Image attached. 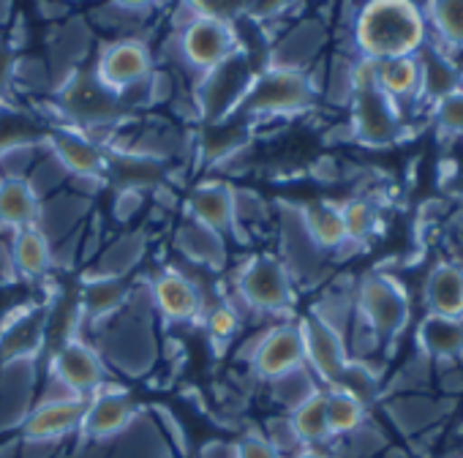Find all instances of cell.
<instances>
[{
  "instance_id": "8",
  "label": "cell",
  "mask_w": 463,
  "mask_h": 458,
  "mask_svg": "<svg viewBox=\"0 0 463 458\" xmlns=\"http://www.w3.org/2000/svg\"><path fill=\"white\" fill-rule=\"evenodd\" d=\"M232 290L251 309V314L262 317H289L298 298V287L287 273L284 262L268 252L249 257L235 271Z\"/></svg>"
},
{
  "instance_id": "40",
  "label": "cell",
  "mask_w": 463,
  "mask_h": 458,
  "mask_svg": "<svg viewBox=\"0 0 463 458\" xmlns=\"http://www.w3.org/2000/svg\"><path fill=\"white\" fill-rule=\"evenodd\" d=\"M325 415H327L333 442L349 436L352 431H357L371 417L368 406L360 404L354 396H349L341 387H325Z\"/></svg>"
},
{
  "instance_id": "25",
  "label": "cell",
  "mask_w": 463,
  "mask_h": 458,
  "mask_svg": "<svg viewBox=\"0 0 463 458\" xmlns=\"http://www.w3.org/2000/svg\"><path fill=\"white\" fill-rule=\"evenodd\" d=\"M422 303L425 314L463 320V262H433L422 281Z\"/></svg>"
},
{
  "instance_id": "43",
  "label": "cell",
  "mask_w": 463,
  "mask_h": 458,
  "mask_svg": "<svg viewBox=\"0 0 463 458\" xmlns=\"http://www.w3.org/2000/svg\"><path fill=\"white\" fill-rule=\"evenodd\" d=\"M289 417H292V425H295L303 447L322 450L325 444L333 442V434H330V425H327V415H325V390H319L314 398H308L295 412H289Z\"/></svg>"
},
{
  "instance_id": "60",
  "label": "cell",
  "mask_w": 463,
  "mask_h": 458,
  "mask_svg": "<svg viewBox=\"0 0 463 458\" xmlns=\"http://www.w3.org/2000/svg\"><path fill=\"white\" fill-rule=\"evenodd\" d=\"M295 458H333L330 453H325V450H314V447H306L303 453H298Z\"/></svg>"
},
{
  "instance_id": "9",
  "label": "cell",
  "mask_w": 463,
  "mask_h": 458,
  "mask_svg": "<svg viewBox=\"0 0 463 458\" xmlns=\"http://www.w3.org/2000/svg\"><path fill=\"white\" fill-rule=\"evenodd\" d=\"M295 287H317L325 273L330 257L314 243L303 224L300 205H279V254H276Z\"/></svg>"
},
{
  "instance_id": "12",
  "label": "cell",
  "mask_w": 463,
  "mask_h": 458,
  "mask_svg": "<svg viewBox=\"0 0 463 458\" xmlns=\"http://www.w3.org/2000/svg\"><path fill=\"white\" fill-rule=\"evenodd\" d=\"M180 58L183 66H188L194 74H204L215 66H221L226 58L241 52V42L235 33V25L210 20V17H196L180 36Z\"/></svg>"
},
{
  "instance_id": "44",
  "label": "cell",
  "mask_w": 463,
  "mask_h": 458,
  "mask_svg": "<svg viewBox=\"0 0 463 458\" xmlns=\"http://www.w3.org/2000/svg\"><path fill=\"white\" fill-rule=\"evenodd\" d=\"M314 314L317 320H322L325 325H330L333 330H338L341 336H346L354 314H357V306H354V284H346V287H338L333 284L330 290H325L319 295V301L314 303V309L308 311Z\"/></svg>"
},
{
  "instance_id": "37",
  "label": "cell",
  "mask_w": 463,
  "mask_h": 458,
  "mask_svg": "<svg viewBox=\"0 0 463 458\" xmlns=\"http://www.w3.org/2000/svg\"><path fill=\"white\" fill-rule=\"evenodd\" d=\"M344 226H346V243L352 249H365L382 229V205L373 194H360L341 202Z\"/></svg>"
},
{
  "instance_id": "24",
  "label": "cell",
  "mask_w": 463,
  "mask_h": 458,
  "mask_svg": "<svg viewBox=\"0 0 463 458\" xmlns=\"http://www.w3.org/2000/svg\"><path fill=\"white\" fill-rule=\"evenodd\" d=\"M172 246L180 254L183 262L202 268L207 273H218L226 268L229 262V252H226V238L213 233V229L196 224L194 218H183L175 226V235H172Z\"/></svg>"
},
{
  "instance_id": "15",
  "label": "cell",
  "mask_w": 463,
  "mask_h": 458,
  "mask_svg": "<svg viewBox=\"0 0 463 458\" xmlns=\"http://www.w3.org/2000/svg\"><path fill=\"white\" fill-rule=\"evenodd\" d=\"M298 322L306 347V366L314 371L322 387H335L352 360L344 336L330 325H325L322 320H317L314 314H306Z\"/></svg>"
},
{
  "instance_id": "36",
  "label": "cell",
  "mask_w": 463,
  "mask_h": 458,
  "mask_svg": "<svg viewBox=\"0 0 463 458\" xmlns=\"http://www.w3.org/2000/svg\"><path fill=\"white\" fill-rule=\"evenodd\" d=\"M12 257H14L17 279L36 281L52 271V246L36 226L20 229V233L12 235Z\"/></svg>"
},
{
  "instance_id": "45",
  "label": "cell",
  "mask_w": 463,
  "mask_h": 458,
  "mask_svg": "<svg viewBox=\"0 0 463 458\" xmlns=\"http://www.w3.org/2000/svg\"><path fill=\"white\" fill-rule=\"evenodd\" d=\"M436 374V363L425 355L414 352L401 368L392 371V377H384V396H403V393H430Z\"/></svg>"
},
{
  "instance_id": "2",
  "label": "cell",
  "mask_w": 463,
  "mask_h": 458,
  "mask_svg": "<svg viewBox=\"0 0 463 458\" xmlns=\"http://www.w3.org/2000/svg\"><path fill=\"white\" fill-rule=\"evenodd\" d=\"M153 306L147 284L131 287L128 303L109 322L96 328L90 344L99 349L107 368H115L126 377H145L158 360V339L153 330Z\"/></svg>"
},
{
  "instance_id": "59",
  "label": "cell",
  "mask_w": 463,
  "mask_h": 458,
  "mask_svg": "<svg viewBox=\"0 0 463 458\" xmlns=\"http://www.w3.org/2000/svg\"><path fill=\"white\" fill-rule=\"evenodd\" d=\"M199 458H235V444L226 442H210L199 450Z\"/></svg>"
},
{
  "instance_id": "14",
  "label": "cell",
  "mask_w": 463,
  "mask_h": 458,
  "mask_svg": "<svg viewBox=\"0 0 463 458\" xmlns=\"http://www.w3.org/2000/svg\"><path fill=\"white\" fill-rule=\"evenodd\" d=\"M50 306H20L0 320V363L36 360L47 349Z\"/></svg>"
},
{
  "instance_id": "55",
  "label": "cell",
  "mask_w": 463,
  "mask_h": 458,
  "mask_svg": "<svg viewBox=\"0 0 463 458\" xmlns=\"http://www.w3.org/2000/svg\"><path fill=\"white\" fill-rule=\"evenodd\" d=\"M235 458H281L262 434H246L235 442Z\"/></svg>"
},
{
  "instance_id": "61",
  "label": "cell",
  "mask_w": 463,
  "mask_h": 458,
  "mask_svg": "<svg viewBox=\"0 0 463 458\" xmlns=\"http://www.w3.org/2000/svg\"><path fill=\"white\" fill-rule=\"evenodd\" d=\"M9 20H12V6H9V4H4V0H0V28H6V25H9Z\"/></svg>"
},
{
  "instance_id": "48",
  "label": "cell",
  "mask_w": 463,
  "mask_h": 458,
  "mask_svg": "<svg viewBox=\"0 0 463 458\" xmlns=\"http://www.w3.org/2000/svg\"><path fill=\"white\" fill-rule=\"evenodd\" d=\"M428 118L436 131L444 137H463V88L444 93L441 99L428 104Z\"/></svg>"
},
{
  "instance_id": "26",
  "label": "cell",
  "mask_w": 463,
  "mask_h": 458,
  "mask_svg": "<svg viewBox=\"0 0 463 458\" xmlns=\"http://www.w3.org/2000/svg\"><path fill=\"white\" fill-rule=\"evenodd\" d=\"M232 191H235V186H229L226 180L199 183L188 194L185 215L226 238L232 226H235V199H232Z\"/></svg>"
},
{
  "instance_id": "52",
  "label": "cell",
  "mask_w": 463,
  "mask_h": 458,
  "mask_svg": "<svg viewBox=\"0 0 463 458\" xmlns=\"http://www.w3.org/2000/svg\"><path fill=\"white\" fill-rule=\"evenodd\" d=\"M47 139L44 142H31V145H17L0 153V175L4 180H25L31 167L36 164V158L44 153Z\"/></svg>"
},
{
  "instance_id": "35",
  "label": "cell",
  "mask_w": 463,
  "mask_h": 458,
  "mask_svg": "<svg viewBox=\"0 0 463 458\" xmlns=\"http://www.w3.org/2000/svg\"><path fill=\"white\" fill-rule=\"evenodd\" d=\"M428 42L449 55H463V0H433L422 6Z\"/></svg>"
},
{
  "instance_id": "41",
  "label": "cell",
  "mask_w": 463,
  "mask_h": 458,
  "mask_svg": "<svg viewBox=\"0 0 463 458\" xmlns=\"http://www.w3.org/2000/svg\"><path fill=\"white\" fill-rule=\"evenodd\" d=\"M268 390H270V398L289 415V412H295L300 404H306L308 398H314L325 387L319 385V379L314 377V371L308 366H300V368L287 371L284 377L268 382Z\"/></svg>"
},
{
  "instance_id": "62",
  "label": "cell",
  "mask_w": 463,
  "mask_h": 458,
  "mask_svg": "<svg viewBox=\"0 0 463 458\" xmlns=\"http://www.w3.org/2000/svg\"><path fill=\"white\" fill-rule=\"evenodd\" d=\"M458 366H460V368H463V352H460V355H458Z\"/></svg>"
},
{
  "instance_id": "39",
  "label": "cell",
  "mask_w": 463,
  "mask_h": 458,
  "mask_svg": "<svg viewBox=\"0 0 463 458\" xmlns=\"http://www.w3.org/2000/svg\"><path fill=\"white\" fill-rule=\"evenodd\" d=\"M354 66H357V55L335 50L325 61V77H322L319 101H327L335 110H349V104L354 99V91H357Z\"/></svg>"
},
{
  "instance_id": "32",
  "label": "cell",
  "mask_w": 463,
  "mask_h": 458,
  "mask_svg": "<svg viewBox=\"0 0 463 458\" xmlns=\"http://www.w3.org/2000/svg\"><path fill=\"white\" fill-rule=\"evenodd\" d=\"M107 183H112L118 191H153L156 186H161L166 180L164 175V164L145 158V156H134L126 150H107Z\"/></svg>"
},
{
  "instance_id": "51",
  "label": "cell",
  "mask_w": 463,
  "mask_h": 458,
  "mask_svg": "<svg viewBox=\"0 0 463 458\" xmlns=\"http://www.w3.org/2000/svg\"><path fill=\"white\" fill-rule=\"evenodd\" d=\"M262 436L273 444V450L281 455V458H295L298 453H303V442L292 425V417L287 412L281 415H273L265 420V428H262Z\"/></svg>"
},
{
  "instance_id": "53",
  "label": "cell",
  "mask_w": 463,
  "mask_h": 458,
  "mask_svg": "<svg viewBox=\"0 0 463 458\" xmlns=\"http://www.w3.org/2000/svg\"><path fill=\"white\" fill-rule=\"evenodd\" d=\"M14 85H23V91H28V93H50V91H55L44 58H17V63H14Z\"/></svg>"
},
{
  "instance_id": "1",
  "label": "cell",
  "mask_w": 463,
  "mask_h": 458,
  "mask_svg": "<svg viewBox=\"0 0 463 458\" xmlns=\"http://www.w3.org/2000/svg\"><path fill=\"white\" fill-rule=\"evenodd\" d=\"M428 44V23L422 6L409 0H373L357 6L352 25V47L365 61H392L420 55Z\"/></svg>"
},
{
  "instance_id": "28",
  "label": "cell",
  "mask_w": 463,
  "mask_h": 458,
  "mask_svg": "<svg viewBox=\"0 0 463 458\" xmlns=\"http://www.w3.org/2000/svg\"><path fill=\"white\" fill-rule=\"evenodd\" d=\"M147 233L145 229H131V233H123L120 238H115L112 243H107L93 262L88 265L82 279H118L126 281L128 273H134L139 268V262L147 254Z\"/></svg>"
},
{
  "instance_id": "42",
  "label": "cell",
  "mask_w": 463,
  "mask_h": 458,
  "mask_svg": "<svg viewBox=\"0 0 463 458\" xmlns=\"http://www.w3.org/2000/svg\"><path fill=\"white\" fill-rule=\"evenodd\" d=\"M150 14H153V6L147 4H107V6L93 9L88 20H93L90 28L99 25L104 31L120 33V39H128V36H137L142 25H147Z\"/></svg>"
},
{
  "instance_id": "57",
  "label": "cell",
  "mask_w": 463,
  "mask_h": 458,
  "mask_svg": "<svg viewBox=\"0 0 463 458\" xmlns=\"http://www.w3.org/2000/svg\"><path fill=\"white\" fill-rule=\"evenodd\" d=\"M14 63H17L14 50L0 44V104H4L6 93L14 88Z\"/></svg>"
},
{
  "instance_id": "22",
  "label": "cell",
  "mask_w": 463,
  "mask_h": 458,
  "mask_svg": "<svg viewBox=\"0 0 463 458\" xmlns=\"http://www.w3.org/2000/svg\"><path fill=\"white\" fill-rule=\"evenodd\" d=\"M88 398H66V401H36L25 415L20 434L23 442H50L58 444L69 434L82 428Z\"/></svg>"
},
{
  "instance_id": "18",
  "label": "cell",
  "mask_w": 463,
  "mask_h": 458,
  "mask_svg": "<svg viewBox=\"0 0 463 458\" xmlns=\"http://www.w3.org/2000/svg\"><path fill=\"white\" fill-rule=\"evenodd\" d=\"M390 425L403 436H422L428 431H436L455 409L452 398L436 396V393H403V396H387L379 401Z\"/></svg>"
},
{
  "instance_id": "50",
  "label": "cell",
  "mask_w": 463,
  "mask_h": 458,
  "mask_svg": "<svg viewBox=\"0 0 463 458\" xmlns=\"http://www.w3.org/2000/svg\"><path fill=\"white\" fill-rule=\"evenodd\" d=\"M204 328H207V336H210V341L215 344V347H226L232 339H238V333L243 330V317L232 309L223 298L215 303V306H210L204 314Z\"/></svg>"
},
{
  "instance_id": "11",
  "label": "cell",
  "mask_w": 463,
  "mask_h": 458,
  "mask_svg": "<svg viewBox=\"0 0 463 458\" xmlns=\"http://www.w3.org/2000/svg\"><path fill=\"white\" fill-rule=\"evenodd\" d=\"M153 72H156L153 50L139 36L115 39V42L104 44L96 58V66H93L96 80L118 96L134 85H142Z\"/></svg>"
},
{
  "instance_id": "49",
  "label": "cell",
  "mask_w": 463,
  "mask_h": 458,
  "mask_svg": "<svg viewBox=\"0 0 463 458\" xmlns=\"http://www.w3.org/2000/svg\"><path fill=\"white\" fill-rule=\"evenodd\" d=\"M335 442L341 444V450H344L346 458H376L387 447V434H384V428H379L368 417L357 431H352L349 436L335 439Z\"/></svg>"
},
{
  "instance_id": "33",
  "label": "cell",
  "mask_w": 463,
  "mask_h": 458,
  "mask_svg": "<svg viewBox=\"0 0 463 458\" xmlns=\"http://www.w3.org/2000/svg\"><path fill=\"white\" fill-rule=\"evenodd\" d=\"M300 213H303V224L308 229V235L327 257H335L346 246V226H344L341 202L317 199V202L300 205Z\"/></svg>"
},
{
  "instance_id": "4",
  "label": "cell",
  "mask_w": 463,
  "mask_h": 458,
  "mask_svg": "<svg viewBox=\"0 0 463 458\" xmlns=\"http://www.w3.org/2000/svg\"><path fill=\"white\" fill-rule=\"evenodd\" d=\"M357 317L379 336L384 347L398 344V339L411 325V295L403 279L390 271H371L354 281Z\"/></svg>"
},
{
  "instance_id": "6",
  "label": "cell",
  "mask_w": 463,
  "mask_h": 458,
  "mask_svg": "<svg viewBox=\"0 0 463 458\" xmlns=\"http://www.w3.org/2000/svg\"><path fill=\"white\" fill-rule=\"evenodd\" d=\"M260 69L262 66H254L251 55H246L241 50L232 58H226L221 66H215L204 74H196L191 99H194L199 120L204 126H215V123L238 118L241 104H243Z\"/></svg>"
},
{
  "instance_id": "34",
  "label": "cell",
  "mask_w": 463,
  "mask_h": 458,
  "mask_svg": "<svg viewBox=\"0 0 463 458\" xmlns=\"http://www.w3.org/2000/svg\"><path fill=\"white\" fill-rule=\"evenodd\" d=\"M420 69H422V99L425 107L436 99H441L449 91H458L463 82V69L458 66L455 55L444 52L436 44H425L420 50Z\"/></svg>"
},
{
  "instance_id": "10",
  "label": "cell",
  "mask_w": 463,
  "mask_h": 458,
  "mask_svg": "<svg viewBox=\"0 0 463 458\" xmlns=\"http://www.w3.org/2000/svg\"><path fill=\"white\" fill-rule=\"evenodd\" d=\"M333 39L330 23L322 17H298L268 44L265 66L284 72H311L322 58Z\"/></svg>"
},
{
  "instance_id": "31",
  "label": "cell",
  "mask_w": 463,
  "mask_h": 458,
  "mask_svg": "<svg viewBox=\"0 0 463 458\" xmlns=\"http://www.w3.org/2000/svg\"><path fill=\"white\" fill-rule=\"evenodd\" d=\"M131 295V284L128 281H118V279H82V290H80V314H82V325H93L101 328L104 322H109L115 314L123 311V306L128 303Z\"/></svg>"
},
{
  "instance_id": "58",
  "label": "cell",
  "mask_w": 463,
  "mask_h": 458,
  "mask_svg": "<svg viewBox=\"0 0 463 458\" xmlns=\"http://www.w3.org/2000/svg\"><path fill=\"white\" fill-rule=\"evenodd\" d=\"M0 276H6L9 281H17L14 257H12V241H4V238H0Z\"/></svg>"
},
{
  "instance_id": "17",
  "label": "cell",
  "mask_w": 463,
  "mask_h": 458,
  "mask_svg": "<svg viewBox=\"0 0 463 458\" xmlns=\"http://www.w3.org/2000/svg\"><path fill=\"white\" fill-rule=\"evenodd\" d=\"M137 417H139V406L131 398V393L126 387H118V385L107 382L101 390H96L88 398L80 434L85 439H93V442L115 439L123 431H128Z\"/></svg>"
},
{
  "instance_id": "47",
  "label": "cell",
  "mask_w": 463,
  "mask_h": 458,
  "mask_svg": "<svg viewBox=\"0 0 463 458\" xmlns=\"http://www.w3.org/2000/svg\"><path fill=\"white\" fill-rule=\"evenodd\" d=\"M232 199H235V226H232V233H235V235L243 233V241L249 243L246 229L257 226V224H265L270 218V205L254 188H235V191H232Z\"/></svg>"
},
{
  "instance_id": "16",
  "label": "cell",
  "mask_w": 463,
  "mask_h": 458,
  "mask_svg": "<svg viewBox=\"0 0 463 458\" xmlns=\"http://www.w3.org/2000/svg\"><path fill=\"white\" fill-rule=\"evenodd\" d=\"M306 366V347L298 320H284L276 325H268V333L251 360V371L260 382H273L284 377L287 371H295Z\"/></svg>"
},
{
  "instance_id": "29",
  "label": "cell",
  "mask_w": 463,
  "mask_h": 458,
  "mask_svg": "<svg viewBox=\"0 0 463 458\" xmlns=\"http://www.w3.org/2000/svg\"><path fill=\"white\" fill-rule=\"evenodd\" d=\"M376 88L392 99L403 115L406 110L414 107H425L422 99V69H420V58L409 55V58H392V61H379L376 63ZM428 110V107H425ZM409 118V115H406Z\"/></svg>"
},
{
  "instance_id": "19",
  "label": "cell",
  "mask_w": 463,
  "mask_h": 458,
  "mask_svg": "<svg viewBox=\"0 0 463 458\" xmlns=\"http://www.w3.org/2000/svg\"><path fill=\"white\" fill-rule=\"evenodd\" d=\"M90 44H93V28L82 17H71V20L52 28V33L47 39L44 63L50 69L55 91L61 85H66L77 72L85 69V58L90 55Z\"/></svg>"
},
{
  "instance_id": "23",
  "label": "cell",
  "mask_w": 463,
  "mask_h": 458,
  "mask_svg": "<svg viewBox=\"0 0 463 458\" xmlns=\"http://www.w3.org/2000/svg\"><path fill=\"white\" fill-rule=\"evenodd\" d=\"M90 210H93L90 196H85L74 188H63L39 205L36 229L47 238L50 246H58L61 241L80 233L90 218Z\"/></svg>"
},
{
  "instance_id": "56",
  "label": "cell",
  "mask_w": 463,
  "mask_h": 458,
  "mask_svg": "<svg viewBox=\"0 0 463 458\" xmlns=\"http://www.w3.org/2000/svg\"><path fill=\"white\" fill-rule=\"evenodd\" d=\"M145 205V194L142 191H118L115 194V202H112V215L115 221H131Z\"/></svg>"
},
{
  "instance_id": "30",
  "label": "cell",
  "mask_w": 463,
  "mask_h": 458,
  "mask_svg": "<svg viewBox=\"0 0 463 458\" xmlns=\"http://www.w3.org/2000/svg\"><path fill=\"white\" fill-rule=\"evenodd\" d=\"M414 352L425 355L433 363L458 360V355L463 352V320L425 314L414 325Z\"/></svg>"
},
{
  "instance_id": "63",
  "label": "cell",
  "mask_w": 463,
  "mask_h": 458,
  "mask_svg": "<svg viewBox=\"0 0 463 458\" xmlns=\"http://www.w3.org/2000/svg\"><path fill=\"white\" fill-rule=\"evenodd\" d=\"M376 458H398V455H376Z\"/></svg>"
},
{
  "instance_id": "3",
  "label": "cell",
  "mask_w": 463,
  "mask_h": 458,
  "mask_svg": "<svg viewBox=\"0 0 463 458\" xmlns=\"http://www.w3.org/2000/svg\"><path fill=\"white\" fill-rule=\"evenodd\" d=\"M354 99L349 104V126L357 145L392 148L406 137L409 118L403 110L376 88V63L357 58L354 66Z\"/></svg>"
},
{
  "instance_id": "7",
  "label": "cell",
  "mask_w": 463,
  "mask_h": 458,
  "mask_svg": "<svg viewBox=\"0 0 463 458\" xmlns=\"http://www.w3.org/2000/svg\"><path fill=\"white\" fill-rule=\"evenodd\" d=\"M55 93H58V110L66 118V126L85 131L90 139L99 131L115 134L123 126V120L128 118L123 104H120V96L107 91L96 80L93 69L90 72L88 69L77 72Z\"/></svg>"
},
{
  "instance_id": "38",
  "label": "cell",
  "mask_w": 463,
  "mask_h": 458,
  "mask_svg": "<svg viewBox=\"0 0 463 458\" xmlns=\"http://www.w3.org/2000/svg\"><path fill=\"white\" fill-rule=\"evenodd\" d=\"M39 199L25 180H4L0 183V226L12 229V235L20 229L36 226L39 218Z\"/></svg>"
},
{
  "instance_id": "27",
  "label": "cell",
  "mask_w": 463,
  "mask_h": 458,
  "mask_svg": "<svg viewBox=\"0 0 463 458\" xmlns=\"http://www.w3.org/2000/svg\"><path fill=\"white\" fill-rule=\"evenodd\" d=\"M36 387V360L0 363V431L23 425Z\"/></svg>"
},
{
  "instance_id": "20",
  "label": "cell",
  "mask_w": 463,
  "mask_h": 458,
  "mask_svg": "<svg viewBox=\"0 0 463 458\" xmlns=\"http://www.w3.org/2000/svg\"><path fill=\"white\" fill-rule=\"evenodd\" d=\"M145 284H147L153 314H158L161 320L177 325L204 314V303L196 284L180 268H164Z\"/></svg>"
},
{
  "instance_id": "21",
  "label": "cell",
  "mask_w": 463,
  "mask_h": 458,
  "mask_svg": "<svg viewBox=\"0 0 463 458\" xmlns=\"http://www.w3.org/2000/svg\"><path fill=\"white\" fill-rule=\"evenodd\" d=\"M47 148L63 164V169L71 175V180H104L107 150L101 145H96L85 131L61 126L52 134H47Z\"/></svg>"
},
{
  "instance_id": "13",
  "label": "cell",
  "mask_w": 463,
  "mask_h": 458,
  "mask_svg": "<svg viewBox=\"0 0 463 458\" xmlns=\"http://www.w3.org/2000/svg\"><path fill=\"white\" fill-rule=\"evenodd\" d=\"M50 374L80 398H90L107 385V363L88 339H71L50 358Z\"/></svg>"
},
{
  "instance_id": "46",
  "label": "cell",
  "mask_w": 463,
  "mask_h": 458,
  "mask_svg": "<svg viewBox=\"0 0 463 458\" xmlns=\"http://www.w3.org/2000/svg\"><path fill=\"white\" fill-rule=\"evenodd\" d=\"M25 183L31 186V191L36 194V199L44 202V199L55 196L58 191L69 188L71 175H69V172L63 169V164L50 153V148H44V153H42V156L36 158V164L31 167Z\"/></svg>"
},
{
  "instance_id": "54",
  "label": "cell",
  "mask_w": 463,
  "mask_h": 458,
  "mask_svg": "<svg viewBox=\"0 0 463 458\" xmlns=\"http://www.w3.org/2000/svg\"><path fill=\"white\" fill-rule=\"evenodd\" d=\"M433 385H436L439 396H444V398H452L455 401L458 396H463V368L458 366V360L436 363Z\"/></svg>"
},
{
  "instance_id": "5",
  "label": "cell",
  "mask_w": 463,
  "mask_h": 458,
  "mask_svg": "<svg viewBox=\"0 0 463 458\" xmlns=\"http://www.w3.org/2000/svg\"><path fill=\"white\" fill-rule=\"evenodd\" d=\"M319 104V91L303 72L262 66L241 104L243 120H281L311 112Z\"/></svg>"
}]
</instances>
